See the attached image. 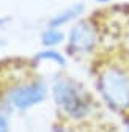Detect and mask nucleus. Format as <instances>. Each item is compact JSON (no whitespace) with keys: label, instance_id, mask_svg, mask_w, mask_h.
<instances>
[{"label":"nucleus","instance_id":"obj_1","mask_svg":"<svg viewBox=\"0 0 129 132\" xmlns=\"http://www.w3.org/2000/svg\"><path fill=\"white\" fill-rule=\"evenodd\" d=\"M98 90L106 104L117 112H129V68L110 64L98 76Z\"/></svg>","mask_w":129,"mask_h":132},{"label":"nucleus","instance_id":"obj_2","mask_svg":"<svg viewBox=\"0 0 129 132\" xmlns=\"http://www.w3.org/2000/svg\"><path fill=\"white\" fill-rule=\"evenodd\" d=\"M52 97L55 104L69 118L82 120L90 113V99L84 88L74 80L58 77L52 84Z\"/></svg>","mask_w":129,"mask_h":132},{"label":"nucleus","instance_id":"obj_3","mask_svg":"<svg viewBox=\"0 0 129 132\" xmlns=\"http://www.w3.org/2000/svg\"><path fill=\"white\" fill-rule=\"evenodd\" d=\"M46 97H47V87L41 80H33L11 88L8 91L6 101L11 107L18 110H28L44 102Z\"/></svg>","mask_w":129,"mask_h":132},{"label":"nucleus","instance_id":"obj_4","mask_svg":"<svg viewBox=\"0 0 129 132\" xmlns=\"http://www.w3.org/2000/svg\"><path fill=\"white\" fill-rule=\"evenodd\" d=\"M99 33L91 21L77 22L68 33V47L76 54H88L98 44Z\"/></svg>","mask_w":129,"mask_h":132},{"label":"nucleus","instance_id":"obj_5","mask_svg":"<svg viewBox=\"0 0 129 132\" xmlns=\"http://www.w3.org/2000/svg\"><path fill=\"white\" fill-rule=\"evenodd\" d=\"M84 13V5L82 3H72L71 6L64 8L63 11L57 13L55 16H52L49 21V27H55V28H61L63 25H66L72 21H76L79 16H82Z\"/></svg>","mask_w":129,"mask_h":132},{"label":"nucleus","instance_id":"obj_6","mask_svg":"<svg viewBox=\"0 0 129 132\" xmlns=\"http://www.w3.org/2000/svg\"><path fill=\"white\" fill-rule=\"evenodd\" d=\"M64 41V33L60 28L55 27H47L43 33H41V44L46 49H54L58 44H61Z\"/></svg>","mask_w":129,"mask_h":132},{"label":"nucleus","instance_id":"obj_7","mask_svg":"<svg viewBox=\"0 0 129 132\" xmlns=\"http://www.w3.org/2000/svg\"><path fill=\"white\" fill-rule=\"evenodd\" d=\"M36 60H43V61H52L58 66H66V57L63 54H60L55 49H44V51L38 52L35 55Z\"/></svg>","mask_w":129,"mask_h":132},{"label":"nucleus","instance_id":"obj_8","mask_svg":"<svg viewBox=\"0 0 129 132\" xmlns=\"http://www.w3.org/2000/svg\"><path fill=\"white\" fill-rule=\"evenodd\" d=\"M0 132H11V124H10V115L6 110L0 109Z\"/></svg>","mask_w":129,"mask_h":132},{"label":"nucleus","instance_id":"obj_9","mask_svg":"<svg viewBox=\"0 0 129 132\" xmlns=\"http://www.w3.org/2000/svg\"><path fill=\"white\" fill-rule=\"evenodd\" d=\"M8 22V19L6 18H0V28H3V25Z\"/></svg>","mask_w":129,"mask_h":132},{"label":"nucleus","instance_id":"obj_10","mask_svg":"<svg viewBox=\"0 0 129 132\" xmlns=\"http://www.w3.org/2000/svg\"><path fill=\"white\" fill-rule=\"evenodd\" d=\"M94 2H98V3H107V2H110V0H94Z\"/></svg>","mask_w":129,"mask_h":132},{"label":"nucleus","instance_id":"obj_11","mask_svg":"<svg viewBox=\"0 0 129 132\" xmlns=\"http://www.w3.org/2000/svg\"><path fill=\"white\" fill-rule=\"evenodd\" d=\"M2 46H5V39H2V38H0V47H2Z\"/></svg>","mask_w":129,"mask_h":132},{"label":"nucleus","instance_id":"obj_12","mask_svg":"<svg viewBox=\"0 0 129 132\" xmlns=\"http://www.w3.org/2000/svg\"><path fill=\"white\" fill-rule=\"evenodd\" d=\"M126 132H129V120L126 121Z\"/></svg>","mask_w":129,"mask_h":132}]
</instances>
